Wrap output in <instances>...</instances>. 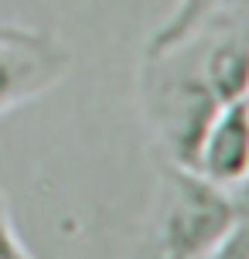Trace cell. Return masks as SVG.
Wrapping results in <instances>:
<instances>
[{
  "label": "cell",
  "mask_w": 249,
  "mask_h": 259,
  "mask_svg": "<svg viewBox=\"0 0 249 259\" xmlns=\"http://www.w3.org/2000/svg\"><path fill=\"white\" fill-rule=\"evenodd\" d=\"M242 222L246 211L239 188L212 184L191 167L160 160V191L150 229L157 259H205Z\"/></svg>",
  "instance_id": "obj_1"
},
{
  "label": "cell",
  "mask_w": 249,
  "mask_h": 259,
  "mask_svg": "<svg viewBox=\"0 0 249 259\" xmlns=\"http://www.w3.org/2000/svg\"><path fill=\"white\" fill-rule=\"evenodd\" d=\"M140 106L157 137L160 160L191 167L201 133L209 130L219 103L198 72L191 45H181L168 55L144 58L140 68Z\"/></svg>",
  "instance_id": "obj_2"
},
{
  "label": "cell",
  "mask_w": 249,
  "mask_h": 259,
  "mask_svg": "<svg viewBox=\"0 0 249 259\" xmlns=\"http://www.w3.org/2000/svg\"><path fill=\"white\" fill-rule=\"evenodd\" d=\"M72 68V55L38 27L0 24V116L52 92Z\"/></svg>",
  "instance_id": "obj_3"
},
{
  "label": "cell",
  "mask_w": 249,
  "mask_h": 259,
  "mask_svg": "<svg viewBox=\"0 0 249 259\" xmlns=\"http://www.w3.org/2000/svg\"><path fill=\"white\" fill-rule=\"evenodd\" d=\"M249 164V126H246V99L219 106L209 130L201 133L191 160V170L222 188H242Z\"/></svg>",
  "instance_id": "obj_4"
},
{
  "label": "cell",
  "mask_w": 249,
  "mask_h": 259,
  "mask_svg": "<svg viewBox=\"0 0 249 259\" xmlns=\"http://www.w3.org/2000/svg\"><path fill=\"white\" fill-rule=\"evenodd\" d=\"M229 0H178L168 11V17L154 27V34L147 38L144 58H157L168 55L174 48H181L184 41H191L201 31V24L209 21L212 14H219Z\"/></svg>",
  "instance_id": "obj_5"
},
{
  "label": "cell",
  "mask_w": 249,
  "mask_h": 259,
  "mask_svg": "<svg viewBox=\"0 0 249 259\" xmlns=\"http://www.w3.org/2000/svg\"><path fill=\"white\" fill-rule=\"evenodd\" d=\"M0 259H34L31 249L24 246L21 232H17V225H14V215H11L4 188H0Z\"/></svg>",
  "instance_id": "obj_6"
}]
</instances>
